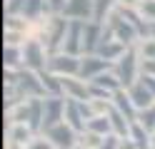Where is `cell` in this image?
Masks as SVG:
<instances>
[{
	"label": "cell",
	"instance_id": "cell-29",
	"mask_svg": "<svg viewBox=\"0 0 155 149\" xmlns=\"http://www.w3.org/2000/svg\"><path fill=\"white\" fill-rule=\"evenodd\" d=\"M150 37L155 40V23H150Z\"/></svg>",
	"mask_w": 155,
	"mask_h": 149
},
{
	"label": "cell",
	"instance_id": "cell-1",
	"mask_svg": "<svg viewBox=\"0 0 155 149\" xmlns=\"http://www.w3.org/2000/svg\"><path fill=\"white\" fill-rule=\"evenodd\" d=\"M23 67L30 70V72H45L48 70L45 47L40 40H28L23 45Z\"/></svg>",
	"mask_w": 155,
	"mask_h": 149
},
{
	"label": "cell",
	"instance_id": "cell-22",
	"mask_svg": "<svg viewBox=\"0 0 155 149\" xmlns=\"http://www.w3.org/2000/svg\"><path fill=\"white\" fill-rule=\"evenodd\" d=\"M10 142L15 144H30L33 139H30V127L28 124H15L10 129Z\"/></svg>",
	"mask_w": 155,
	"mask_h": 149
},
{
	"label": "cell",
	"instance_id": "cell-13",
	"mask_svg": "<svg viewBox=\"0 0 155 149\" xmlns=\"http://www.w3.org/2000/svg\"><path fill=\"white\" fill-rule=\"evenodd\" d=\"M113 107L118 109V112H120L125 119H128L130 124L138 122V109H135L133 99H130V95H128V89H120V92L113 95Z\"/></svg>",
	"mask_w": 155,
	"mask_h": 149
},
{
	"label": "cell",
	"instance_id": "cell-4",
	"mask_svg": "<svg viewBox=\"0 0 155 149\" xmlns=\"http://www.w3.org/2000/svg\"><path fill=\"white\" fill-rule=\"evenodd\" d=\"M48 72H53L58 77H73V75H80V60L73 57V55H50L48 57Z\"/></svg>",
	"mask_w": 155,
	"mask_h": 149
},
{
	"label": "cell",
	"instance_id": "cell-11",
	"mask_svg": "<svg viewBox=\"0 0 155 149\" xmlns=\"http://www.w3.org/2000/svg\"><path fill=\"white\" fill-rule=\"evenodd\" d=\"M103 25L98 23H85V33H83V52L85 55H95L103 42Z\"/></svg>",
	"mask_w": 155,
	"mask_h": 149
},
{
	"label": "cell",
	"instance_id": "cell-18",
	"mask_svg": "<svg viewBox=\"0 0 155 149\" xmlns=\"http://www.w3.org/2000/svg\"><path fill=\"white\" fill-rule=\"evenodd\" d=\"M3 62H5V67H8V70L18 72V67L23 65V47L5 45V50H3Z\"/></svg>",
	"mask_w": 155,
	"mask_h": 149
},
{
	"label": "cell",
	"instance_id": "cell-28",
	"mask_svg": "<svg viewBox=\"0 0 155 149\" xmlns=\"http://www.w3.org/2000/svg\"><path fill=\"white\" fill-rule=\"evenodd\" d=\"M68 0H48V5H50V10H55V13H63Z\"/></svg>",
	"mask_w": 155,
	"mask_h": 149
},
{
	"label": "cell",
	"instance_id": "cell-19",
	"mask_svg": "<svg viewBox=\"0 0 155 149\" xmlns=\"http://www.w3.org/2000/svg\"><path fill=\"white\" fill-rule=\"evenodd\" d=\"M88 132H93V134H100V137H105L108 134L110 137V129H113V124H110V117L108 114H95L90 122H88Z\"/></svg>",
	"mask_w": 155,
	"mask_h": 149
},
{
	"label": "cell",
	"instance_id": "cell-10",
	"mask_svg": "<svg viewBox=\"0 0 155 149\" xmlns=\"http://www.w3.org/2000/svg\"><path fill=\"white\" fill-rule=\"evenodd\" d=\"M108 25L113 27L115 40H118V42H123L125 47H128L133 40L138 37V30H135V27L128 23V20H123V17H120V13H118V15H110V17H108Z\"/></svg>",
	"mask_w": 155,
	"mask_h": 149
},
{
	"label": "cell",
	"instance_id": "cell-17",
	"mask_svg": "<svg viewBox=\"0 0 155 149\" xmlns=\"http://www.w3.org/2000/svg\"><path fill=\"white\" fill-rule=\"evenodd\" d=\"M130 139L135 142L138 149H153V139H150V132L145 127H140L138 122L130 124Z\"/></svg>",
	"mask_w": 155,
	"mask_h": 149
},
{
	"label": "cell",
	"instance_id": "cell-23",
	"mask_svg": "<svg viewBox=\"0 0 155 149\" xmlns=\"http://www.w3.org/2000/svg\"><path fill=\"white\" fill-rule=\"evenodd\" d=\"M138 124L145 127L148 132H155V104L143 109V112H138Z\"/></svg>",
	"mask_w": 155,
	"mask_h": 149
},
{
	"label": "cell",
	"instance_id": "cell-2",
	"mask_svg": "<svg viewBox=\"0 0 155 149\" xmlns=\"http://www.w3.org/2000/svg\"><path fill=\"white\" fill-rule=\"evenodd\" d=\"M115 77L120 79L123 89H130L135 85V79L138 77V60H135V50H128L118 62H115Z\"/></svg>",
	"mask_w": 155,
	"mask_h": 149
},
{
	"label": "cell",
	"instance_id": "cell-26",
	"mask_svg": "<svg viewBox=\"0 0 155 149\" xmlns=\"http://www.w3.org/2000/svg\"><path fill=\"white\" fill-rule=\"evenodd\" d=\"M28 149H53V144H50V139H33L28 144Z\"/></svg>",
	"mask_w": 155,
	"mask_h": 149
},
{
	"label": "cell",
	"instance_id": "cell-24",
	"mask_svg": "<svg viewBox=\"0 0 155 149\" xmlns=\"http://www.w3.org/2000/svg\"><path fill=\"white\" fill-rule=\"evenodd\" d=\"M140 52H143V62H155V40L150 37V40H145L143 42V47H140Z\"/></svg>",
	"mask_w": 155,
	"mask_h": 149
},
{
	"label": "cell",
	"instance_id": "cell-30",
	"mask_svg": "<svg viewBox=\"0 0 155 149\" xmlns=\"http://www.w3.org/2000/svg\"><path fill=\"white\" fill-rule=\"evenodd\" d=\"M153 149H155V137H153Z\"/></svg>",
	"mask_w": 155,
	"mask_h": 149
},
{
	"label": "cell",
	"instance_id": "cell-15",
	"mask_svg": "<svg viewBox=\"0 0 155 149\" xmlns=\"http://www.w3.org/2000/svg\"><path fill=\"white\" fill-rule=\"evenodd\" d=\"M123 52H125V45L118 42V40H110V42H100V47H98V52H95V55L115 65V62L123 57Z\"/></svg>",
	"mask_w": 155,
	"mask_h": 149
},
{
	"label": "cell",
	"instance_id": "cell-25",
	"mask_svg": "<svg viewBox=\"0 0 155 149\" xmlns=\"http://www.w3.org/2000/svg\"><path fill=\"white\" fill-rule=\"evenodd\" d=\"M140 15L145 20H150V23H155V0H143L140 3Z\"/></svg>",
	"mask_w": 155,
	"mask_h": 149
},
{
	"label": "cell",
	"instance_id": "cell-3",
	"mask_svg": "<svg viewBox=\"0 0 155 149\" xmlns=\"http://www.w3.org/2000/svg\"><path fill=\"white\" fill-rule=\"evenodd\" d=\"M65 99L63 97H45L43 99V129H53L58 124H63L65 117Z\"/></svg>",
	"mask_w": 155,
	"mask_h": 149
},
{
	"label": "cell",
	"instance_id": "cell-12",
	"mask_svg": "<svg viewBox=\"0 0 155 149\" xmlns=\"http://www.w3.org/2000/svg\"><path fill=\"white\" fill-rule=\"evenodd\" d=\"M128 95H130V99H133V104H135V109H138V112H143V109H148V107L155 104V95L140 82V79L128 89Z\"/></svg>",
	"mask_w": 155,
	"mask_h": 149
},
{
	"label": "cell",
	"instance_id": "cell-5",
	"mask_svg": "<svg viewBox=\"0 0 155 149\" xmlns=\"http://www.w3.org/2000/svg\"><path fill=\"white\" fill-rule=\"evenodd\" d=\"M68 27H70V23H68L65 17H60V15L50 17V20H48V30H45V40H40V42H45L48 50L63 47L65 35H68Z\"/></svg>",
	"mask_w": 155,
	"mask_h": 149
},
{
	"label": "cell",
	"instance_id": "cell-27",
	"mask_svg": "<svg viewBox=\"0 0 155 149\" xmlns=\"http://www.w3.org/2000/svg\"><path fill=\"white\" fill-rule=\"evenodd\" d=\"M140 82H143V85L155 95V77H153V75H145V72H143V75H140Z\"/></svg>",
	"mask_w": 155,
	"mask_h": 149
},
{
	"label": "cell",
	"instance_id": "cell-16",
	"mask_svg": "<svg viewBox=\"0 0 155 149\" xmlns=\"http://www.w3.org/2000/svg\"><path fill=\"white\" fill-rule=\"evenodd\" d=\"M38 75H40V82H43L45 92L50 97H60L63 95V77H58L53 72H38Z\"/></svg>",
	"mask_w": 155,
	"mask_h": 149
},
{
	"label": "cell",
	"instance_id": "cell-6",
	"mask_svg": "<svg viewBox=\"0 0 155 149\" xmlns=\"http://www.w3.org/2000/svg\"><path fill=\"white\" fill-rule=\"evenodd\" d=\"M108 70H115V65L108 62V60H103V57H98V55H85L80 60V77H83V82H85V79L93 82L95 77L105 75Z\"/></svg>",
	"mask_w": 155,
	"mask_h": 149
},
{
	"label": "cell",
	"instance_id": "cell-14",
	"mask_svg": "<svg viewBox=\"0 0 155 149\" xmlns=\"http://www.w3.org/2000/svg\"><path fill=\"white\" fill-rule=\"evenodd\" d=\"M65 119H68V127H73L75 132H80V129L88 124V119H85L83 114V109H80V102H75V99H68V104H65Z\"/></svg>",
	"mask_w": 155,
	"mask_h": 149
},
{
	"label": "cell",
	"instance_id": "cell-7",
	"mask_svg": "<svg viewBox=\"0 0 155 149\" xmlns=\"http://www.w3.org/2000/svg\"><path fill=\"white\" fill-rule=\"evenodd\" d=\"M93 0H68L63 8V17L78 20V23H93Z\"/></svg>",
	"mask_w": 155,
	"mask_h": 149
},
{
	"label": "cell",
	"instance_id": "cell-20",
	"mask_svg": "<svg viewBox=\"0 0 155 149\" xmlns=\"http://www.w3.org/2000/svg\"><path fill=\"white\" fill-rule=\"evenodd\" d=\"M43 10H50L48 0H25V8H23V17H25V20H38Z\"/></svg>",
	"mask_w": 155,
	"mask_h": 149
},
{
	"label": "cell",
	"instance_id": "cell-21",
	"mask_svg": "<svg viewBox=\"0 0 155 149\" xmlns=\"http://www.w3.org/2000/svg\"><path fill=\"white\" fill-rule=\"evenodd\" d=\"M113 5H115V0H93V8H95V13H93V23L103 25V23H105V15H110Z\"/></svg>",
	"mask_w": 155,
	"mask_h": 149
},
{
	"label": "cell",
	"instance_id": "cell-31",
	"mask_svg": "<svg viewBox=\"0 0 155 149\" xmlns=\"http://www.w3.org/2000/svg\"><path fill=\"white\" fill-rule=\"evenodd\" d=\"M75 149H85V147H75Z\"/></svg>",
	"mask_w": 155,
	"mask_h": 149
},
{
	"label": "cell",
	"instance_id": "cell-9",
	"mask_svg": "<svg viewBox=\"0 0 155 149\" xmlns=\"http://www.w3.org/2000/svg\"><path fill=\"white\" fill-rule=\"evenodd\" d=\"M48 139H50V144L58 147V149H75V129L68 127L65 122L58 124L53 129H48Z\"/></svg>",
	"mask_w": 155,
	"mask_h": 149
},
{
	"label": "cell",
	"instance_id": "cell-8",
	"mask_svg": "<svg viewBox=\"0 0 155 149\" xmlns=\"http://www.w3.org/2000/svg\"><path fill=\"white\" fill-rule=\"evenodd\" d=\"M83 33H85V23H78L70 20V27H68L65 42H63V52L78 57V52H83Z\"/></svg>",
	"mask_w": 155,
	"mask_h": 149
}]
</instances>
